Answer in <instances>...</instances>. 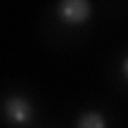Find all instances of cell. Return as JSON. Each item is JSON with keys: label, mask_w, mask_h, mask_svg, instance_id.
Returning <instances> with one entry per match:
<instances>
[{"label": "cell", "mask_w": 128, "mask_h": 128, "mask_svg": "<svg viewBox=\"0 0 128 128\" xmlns=\"http://www.w3.org/2000/svg\"><path fill=\"white\" fill-rule=\"evenodd\" d=\"M77 128H106V118L99 112H85L80 115Z\"/></svg>", "instance_id": "obj_3"}, {"label": "cell", "mask_w": 128, "mask_h": 128, "mask_svg": "<svg viewBox=\"0 0 128 128\" xmlns=\"http://www.w3.org/2000/svg\"><path fill=\"white\" fill-rule=\"evenodd\" d=\"M59 18L67 24L85 22L91 14V5L86 0H64L58 6Z\"/></svg>", "instance_id": "obj_1"}, {"label": "cell", "mask_w": 128, "mask_h": 128, "mask_svg": "<svg viewBox=\"0 0 128 128\" xmlns=\"http://www.w3.org/2000/svg\"><path fill=\"white\" fill-rule=\"evenodd\" d=\"M5 115L11 123L16 125H24L32 118V104L22 96H10L5 101Z\"/></svg>", "instance_id": "obj_2"}]
</instances>
